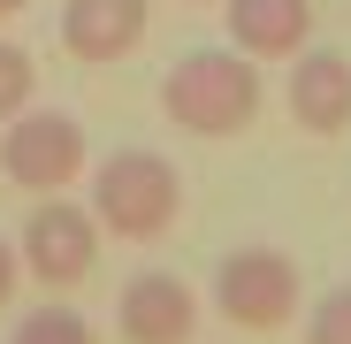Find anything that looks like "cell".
I'll list each match as a JSON object with an SVG mask.
<instances>
[{"label":"cell","instance_id":"cell-11","mask_svg":"<svg viewBox=\"0 0 351 344\" xmlns=\"http://www.w3.org/2000/svg\"><path fill=\"white\" fill-rule=\"evenodd\" d=\"M31 92H38V62H31L16 38H0V123H8V115H23Z\"/></svg>","mask_w":351,"mask_h":344},{"label":"cell","instance_id":"cell-8","mask_svg":"<svg viewBox=\"0 0 351 344\" xmlns=\"http://www.w3.org/2000/svg\"><path fill=\"white\" fill-rule=\"evenodd\" d=\"M145 16H153V0H62V46L77 62L107 69V62H123V54H138Z\"/></svg>","mask_w":351,"mask_h":344},{"label":"cell","instance_id":"cell-6","mask_svg":"<svg viewBox=\"0 0 351 344\" xmlns=\"http://www.w3.org/2000/svg\"><path fill=\"white\" fill-rule=\"evenodd\" d=\"M114 329L123 344H191L199 336V291L176 268H138L114 299Z\"/></svg>","mask_w":351,"mask_h":344},{"label":"cell","instance_id":"cell-2","mask_svg":"<svg viewBox=\"0 0 351 344\" xmlns=\"http://www.w3.org/2000/svg\"><path fill=\"white\" fill-rule=\"evenodd\" d=\"M84 184H92V214L107 238H123V245H153L176 229V214H184V176H176V161L153 153V146H114L107 161L84 168Z\"/></svg>","mask_w":351,"mask_h":344},{"label":"cell","instance_id":"cell-12","mask_svg":"<svg viewBox=\"0 0 351 344\" xmlns=\"http://www.w3.org/2000/svg\"><path fill=\"white\" fill-rule=\"evenodd\" d=\"M306 344H351V283H336V291L306 314Z\"/></svg>","mask_w":351,"mask_h":344},{"label":"cell","instance_id":"cell-9","mask_svg":"<svg viewBox=\"0 0 351 344\" xmlns=\"http://www.w3.org/2000/svg\"><path fill=\"white\" fill-rule=\"evenodd\" d=\"M221 23L252 62H298V46L313 38V0H221Z\"/></svg>","mask_w":351,"mask_h":344},{"label":"cell","instance_id":"cell-10","mask_svg":"<svg viewBox=\"0 0 351 344\" xmlns=\"http://www.w3.org/2000/svg\"><path fill=\"white\" fill-rule=\"evenodd\" d=\"M8 344H92V321L46 291V306H31V314L8 329Z\"/></svg>","mask_w":351,"mask_h":344},{"label":"cell","instance_id":"cell-5","mask_svg":"<svg viewBox=\"0 0 351 344\" xmlns=\"http://www.w3.org/2000/svg\"><path fill=\"white\" fill-rule=\"evenodd\" d=\"M99 238H107V229H99V214L84 199L46 192L31 207V222H23L16 253H23V275L31 283H46V291H77V283L92 275V260H99Z\"/></svg>","mask_w":351,"mask_h":344},{"label":"cell","instance_id":"cell-3","mask_svg":"<svg viewBox=\"0 0 351 344\" xmlns=\"http://www.w3.org/2000/svg\"><path fill=\"white\" fill-rule=\"evenodd\" d=\"M298 260L275 245H237L214 260V314L245 336H275L282 321H298Z\"/></svg>","mask_w":351,"mask_h":344},{"label":"cell","instance_id":"cell-13","mask_svg":"<svg viewBox=\"0 0 351 344\" xmlns=\"http://www.w3.org/2000/svg\"><path fill=\"white\" fill-rule=\"evenodd\" d=\"M16 283H23V253L0 238V314H8V299H16Z\"/></svg>","mask_w":351,"mask_h":344},{"label":"cell","instance_id":"cell-14","mask_svg":"<svg viewBox=\"0 0 351 344\" xmlns=\"http://www.w3.org/2000/svg\"><path fill=\"white\" fill-rule=\"evenodd\" d=\"M31 8V0H0V23H8V16H23Z\"/></svg>","mask_w":351,"mask_h":344},{"label":"cell","instance_id":"cell-1","mask_svg":"<svg viewBox=\"0 0 351 344\" xmlns=\"http://www.w3.org/2000/svg\"><path fill=\"white\" fill-rule=\"evenodd\" d=\"M260 100H267V84L252 69V54H237V46H199V54H184V62L160 77V115L176 130H191V138L252 130Z\"/></svg>","mask_w":351,"mask_h":344},{"label":"cell","instance_id":"cell-4","mask_svg":"<svg viewBox=\"0 0 351 344\" xmlns=\"http://www.w3.org/2000/svg\"><path fill=\"white\" fill-rule=\"evenodd\" d=\"M84 168H92V146L69 107H23L0 123V176L16 192H69Z\"/></svg>","mask_w":351,"mask_h":344},{"label":"cell","instance_id":"cell-7","mask_svg":"<svg viewBox=\"0 0 351 344\" xmlns=\"http://www.w3.org/2000/svg\"><path fill=\"white\" fill-rule=\"evenodd\" d=\"M282 107L306 138H343L351 130V62L336 46H298V69L282 84Z\"/></svg>","mask_w":351,"mask_h":344}]
</instances>
